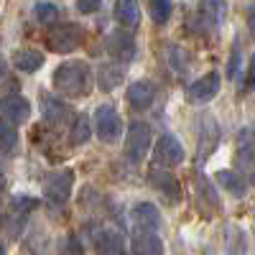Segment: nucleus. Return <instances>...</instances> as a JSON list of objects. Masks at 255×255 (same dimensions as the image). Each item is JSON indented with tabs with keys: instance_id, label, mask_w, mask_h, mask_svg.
<instances>
[{
	"instance_id": "1",
	"label": "nucleus",
	"mask_w": 255,
	"mask_h": 255,
	"mask_svg": "<svg viewBox=\"0 0 255 255\" xmlns=\"http://www.w3.org/2000/svg\"><path fill=\"white\" fill-rule=\"evenodd\" d=\"M92 87V72L84 61H64L54 72V90L64 97H84Z\"/></svg>"
},
{
	"instance_id": "2",
	"label": "nucleus",
	"mask_w": 255,
	"mask_h": 255,
	"mask_svg": "<svg viewBox=\"0 0 255 255\" xmlns=\"http://www.w3.org/2000/svg\"><path fill=\"white\" fill-rule=\"evenodd\" d=\"M84 41V28L77 26V23H61V26H54L46 36V44L51 51L56 54H69L74 51L79 44Z\"/></svg>"
},
{
	"instance_id": "3",
	"label": "nucleus",
	"mask_w": 255,
	"mask_h": 255,
	"mask_svg": "<svg viewBox=\"0 0 255 255\" xmlns=\"http://www.w3.org/2000/svg\"><path fill=\"white\" fill-rule=\"evenodd\" d=\"M120 130H123V120L118 115V110L113 105H100L97 113H95V133L100 140L105 143H115L120 138Z\"/></svg>"
},
{
	"instance_id": "4",
	"label": "nucleus",
	"mask_w": 255,
	"mask_h": 255,
	"mask_svg": "<svg viewBox=\"0 0 255 255\" xmlns=\"http://www.w3.org/2000/svg\"><path fill=\"white\" fill-rule=\"evenodd\" d=\"M151 148V128L148 123H133L128 128V138H125V156L133 163H140Z\"/></svg>"
},
{
	"instance_id": "5",
	"label": "nucleus",
	"mask_w": 255,
	"mask_h": 255,
	"mask_svg": "<svg viewBox=\"0 0 255 255\" xmlns=\"http://www.w3.org/2000/svg\"><path fill=\"white\" fill-rule=\"evenodd\" d=\"M72 184H74V174L69 168H64V171H56L46 179L44 184V197L54 204H64L72 194Z\"/></svg>"
},
{
	"instance_id": "6",
	"label": "nucleus",
	"mask_w": 255,
	"mask_h": 255,
	"mask_svg": "<svg viewBox=\"0 0 255 255\" xmlns=\"http://www.w3.org/2000/svg\"><path fill=\"white\" fill-rule=\"evenodd\" d=\"M0 115L10 125H20L31 118V102L20 95H5L0 100Z\"/></svg>"
},
{
	"instance_id": "7",
	"label": "nucleus",
	"mask_w": 255,
	"mask_h": 255,
	"mask_svg": "<svg viewBox=\"0 0 255 255\" xmlns=\"http://www.w3.org/2000/svg\"><path fill=\"white\" fill-rule=\"evenodd\" d=\"M217 92H220V74L209 72V74L199 77L194 84H189V87H186V100L194 102V105L197 102H209Z\"/></svg>"
},
{
	"instance_id": "8",
	"label": "nucleus",
	"mask_w": 255,
	"mask_h": 255,
	"mask_svg": "<svg viewBox=\"0 0 255 255\" xmlns=\"http://www.w3.org/2000/svg\"><path fill=\"white\" fill-rule=\"evenodd\" d=\"M186 158V151L184 145L174 138V135H161L158 143H156V161L161 166H179L184 163Z\"/></svg>"
},
{
	"instance_id": "9",
	"label": "nucleus",
	"mask_w": 255,
	"mask_h": 255,
	"mask_svg": "<svg viewBox=\"0 0 255 255\" xmlns=\"http://www.w3.org/2000/svg\"><path fill=\"white\" fill-rule=\"evenodd\" d=\"M108 51L118 61H130L135 59V38L128 31H113L108 36Z\"/></svg>"
},
{
	"instance_id": "10",
	"label": "nucleus",
	"mask_w": 255,
	"mask_h": 255,
	"mask_svg": "<svg viewBox=\"0 0 255 255\" xmlns=\"http://www.w3.org/2000/svg\"><path fill=\"white\" fill-rule=\"evenodd\" d=\"M95 248L100 255H125V240L118 230H110V227H105L97 232V238H95Z\"/></svg>"
},
{
	"instance_id": "11",
	"label": "nucleus",
	"mask_w": 255,
	"mask_h": 255,
	"mask_svg": "<svg viewBox=\"0 0 255 255\" xmlns=\"http://www.w3.org/2000/svg\"><path fill=\"white\" fill-rule=\"evenodd\" d=\"M133 220H135V227L140 232H156L161 225V212H158V207L143 202V204L133 207Z\"/></svg>"
},
{
	"instance_id": "12",
	"label": "nucleus",
	"mask_w": 255,
	"mask_h": 255,
	"mask_svg": "<svg viewBox=\"0 0 255 255\" xmlns=\"http://www.w3.org/2000/svg\"><path fill=\"white\" fill-rule=\"evenodd\" d=\"M153 97H156V87L151 82H133L128 87V102L135 110H148L153 105Z\"/></svg>"
},
{
	"instance_id": "13",
	"label": "nucleus",
	"mask_w": 255,
	"mask_h": 255,
	"mask_svg": "<svg viewBox=\"0 0 255 255\" xmlns=\"http://www.w3.org/2000/svg\"><path fill=\"white\" fill-rule=\"evenodd\" d=\"M41 115H44L49 123L61 125L67 118H72V110H69L67 102H61V100H56L51 95H44V97H41Z\"/></svg>"
},
{
	"instance_id": "14",
	"label": "nucleus",
	"mask_w": 255,
	"mask_h": 255,
	"mask_svg": "<svg viewBox=\"0 0 255 255\" xmlns=\"http://www.w3.org/2000/svg\"><path fill=\"white\" fill-rule=\"evenodd\" d=\"M133 255H163V243L156 232H135Z\"/></svg>"
},
{
	"instance_id": "15",
	"label": "nucleus",
	"mask_w": 255,
	"mask_h": 255,
	"mask_svg": "<svg viewBox=\"0 0 255 255\" xmlns=\"http://www.w3.org/2000/svg\"><path fill=\"white\" fill-rule=\"evenodd\" d=\"M217 184L222 189H227L230 194H235V197H243L245 191H248V179L238 171H230V168H222V171H217Z\"/></svg>"
},
{
	"instance_id": "16",
	"label": "nucleus",
	"mask_w": 255,
	"mask_h": 255,
	"mask_svg": "<svg viewBox=\"0 0 255 255\" xmlns=\"http://www.w3.org/2000/svg\"><path fill=\"white\" fill-rule=\"evenodd\" d=\"M115 18L125 28H135L140 23V8L135 0H115Z\"/></svg>"
},
{
	"instance_id": "17",
	"label": "nucleus",
	"mask_w": 255,
	"mask_h": 255,
	"mask_svg": "<svg viewBox=\"0 0 255 255\" xmlns=\"http://www.w3.org/2000/svg\"><path fill=\"white\" fill-rule=\"evenodd\" d=\"M13 64L20 72H36V69L44 67V54L36 51V49H20V51H15Z\"/></svg>"
},
{
	"instance_id": "18",
	"label": "nucleus",
	"mask_w": 255,
	"mask_h": 255,
	"mask_svg": "<svg viewBox=\"0 0 255 255\" xmlns=\"http://www.w3.org/2000/svg\"><path fill=\"white\" fill-rule=\"evenodd\" d=\"M120 82H123V67H118V64H102L97 69V84L105 92L115 90Z\"/></svg>"
},
{
	"instance_id": "19",
	"label": "nucleus",
	"mask_w": 255,
	"mask_h": 255,
	"mask_svg": "<svg viewBox=\"0 0 255 255\" xmlns=\"http://www.w3.org/2000/svg\"><path fill=\"white\" fill-rule=\"evenodd\" d=\"M199 13L207 20V26H217V23H222V18L227 13V3L225 0H202Z\"/></svg>"
},
{
	"instance_id": "20",
	"label": "nucleus",
	"mask_w": 255,
	"mask_h": 255,
	"mask_svg": "<svg viewBox=\"0 0 255 255\" xmlns=\"http://www.w3.org/2000/svg\"><path fill=\"white\" fill-rule=\"evenodd\" d=\"M151 184L156 189L166 191L168 197H176V179H174V174L163 171V168H153V171H151Z\"/></svg>"
},
{
	"instance_id": "21",
	"label": "nucleus",
	"mask_w": 255,
	"mask_h": 255,
	"mask_svg": "<svg viewBox=\"0 0 255 255\" xmlns=\"http://www.w3.org/2000/svg\"><path fill=\"white\" fill-rule=\"evenodd\" d=\"M92 138V123L87 115H77L74 125H72V143L74 145H82Z\"/></svg>"
},
{
	"instance_id": "22",
	"label": "nucleus",
	"mask_w": 255,
	"mask_h": 255,
	"mask_svg": "<svg viewBox=\"0 0 255 255\" xmlns=\"http://www.w3.org/2000/svg\"><path fill=\"white\" fill-rule=\"evenodd\" d=\"M171 8H174L171 0H151L148 3V10H151V18L156 23H166L168 15H171Z\"/></svg>"
},
{
	"instance_id": "23",
	"label": "nucleus",
	"mask_w": 255,
	"mask_h": 255,
	"mask_svg": "<svg viewBox=\"0 0 255 255\" xmlns=\"http://www.w3.org/2000/svg\"><path fill=\"white\" fill-rule=\"evenodd\" d=\"M238 161L245 166V171L250 176L253 174V138H250V128H248L245 135H243V145H240V151H238Z\"/></svg>"
},
{
	"instance_id": "24",
	"label": "nucleus",
	"mask_w": 255,
	"mask_h": 255,
	"mask_svg": "<svg viewBox=\"0 0 255 255\" xmlns=\"http://www.w3.org/2000/svg\"><path fill=\"white\" fill-rule=\"evenodd\" d=\"M15 148V128L10 123H0V151L10 153Z\"/></svg>"
},
{
	"instance_id": "25",
	"label": "nucleus",
	"mask_w": 255,
	"mask_h": 255,
	"mask_svg": "<svg viewBox=\"0 0 255 255\" xmlns=\"http://www.w3.org/2000/svg\"><path fill=\"white\" fill-rule=\"evenodd\" d=\"M33 13H36V18L41 20V23H54V20L59 18V8L54 3H36Z\"/></svg>"
},
{
	"instance_id": "26",
	"label": "nucleus",
	"mask_w": 255,
	"mask_h": 255,
	"mask_svg": "<svg viewBox=\"0 0 255 255\" xmlns=\"http://www.w3.org/2000/svg\"><path fill=\"white\" fill-rule=\"evenodd\" d=\"M100 3L102 0H77V8H79V13H95L100 8Z\"/></svg>"
},
{
	"instance_id": "27",
	"label": "nucleus",
	"mask_w": 255,
	"mask_h": 255,
	"mask_svg": "<svg viewBox=\"0 0 255 255\" xmlns=\"http://www.w3.org/2000/svg\"><path fill=\"white\" fill-rule=\"evenodd\" d=\"M240 64H243V56H240V51L235 49V51H232V59H230L227 74H230V77H238V69H240Z\"/></svg>"
},
{
	"instance_id": "28",
	"label": "nucleus",
	"mask_w": 255,
	"mask_h": 255,
	"mask_svg": "<svg viewBox=\"0 0 255 255\" xmlns=\"http://www.w3.org/2000/svg\"><path fill=\"white\" fill-rule=\"evenodd\" d=\"M38 202L36 199H31V197H18V202H13V207H18V209H31V207H36Z\"/></svg>"
},
{
	"instance_id": "29",
	"label": "nucleus",
	"mask_w": 255,
	"mask_h": 255,
	"mask_svg": "<svg viewBox=\"0 0 255 255\" xmlns=\"http://www.w3.org/2000/svg\"><path fill=\"white\" fill-rule=\"evenodd\" d=\"M5 74H8V61H5L3 54H0V79H5Z\"/></svg>"
},
{
	"instance_id": "30",
	"label": "nucleus",
	"mask_w": 255,
	"mask_h": 255,
	"mask_svg": "<svg viewBox=\"0 0 255 255\" xmlns=\"http://www.w3.org/2000/svg\"><path fill=\"white\" fill-rule=\"evenodd\" d=\"M0 184H3V168H0Z\"/></svg>"
}]
</instances>
